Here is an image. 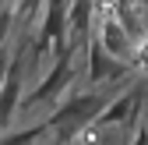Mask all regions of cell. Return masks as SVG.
<instances>
[{
	"mask_svg": "<svg viewBox=\"0 0 148 145\" xmlns=\"http://www.w3.org/2000/svg\"><path fill=\"white\" fill-rule=\"evenodd\" d=\"M145 99H148V81H134L131 88H123L120 96H113L102 110L95 113V128L109 131V128H123V124H134L138 113H145Z\"/></svg>",
	"mask_w": 148,
	"mask_h": 145,
	"instance_id": "1",
	"label": "cell"
},
{
	"mask_svg": "<svg viewBox=\"0 0 148 145\" xmlns=\"http://www.w3.org/2000/svg\"><path fill=\"white\" fill-rule=\"evenodd\" d=\"M127 75H134V67L131 64H123L116 57H109V53L92 39H85V78L92 85H109V81H123Z\"/></svg>",
	"mask_w": 148,
	"mask_h": 145,
	"instance_id": "2",
	"label": "cell"
},
{
	"mask_svg": "<svg viewBox=\"0 0 148 145\" xmlns=\"http://www.w3.org/2000/svg\"><path fill=\"white\" fill-rule=\"evenodd\" d=\"M21 85H25V78H21V50L11 57V64H7V75H4V85H0V135H4L11 124H14V117H18V106H21Z\"/></svg>",
	"mask_w": 148,
	"mask_h": 145,
	"instance_id": "3",
	"label": "cell"
},
{
	"mask_svg": "<svg viewBox=\"0 0 148 145\" xmlns=\"http://www.w3.org/2000/svg\"><path fill=\"white\" fill-rule=\"evenodd\" d=\"M11 25H14V11H11V7H4V11H0V53H4V46H7Z\"/></svg>",
	"mask_w": 148,
	"mask_h": 145,
	"instance_id": "4",
	"label": "cell"
}]
</instances>
